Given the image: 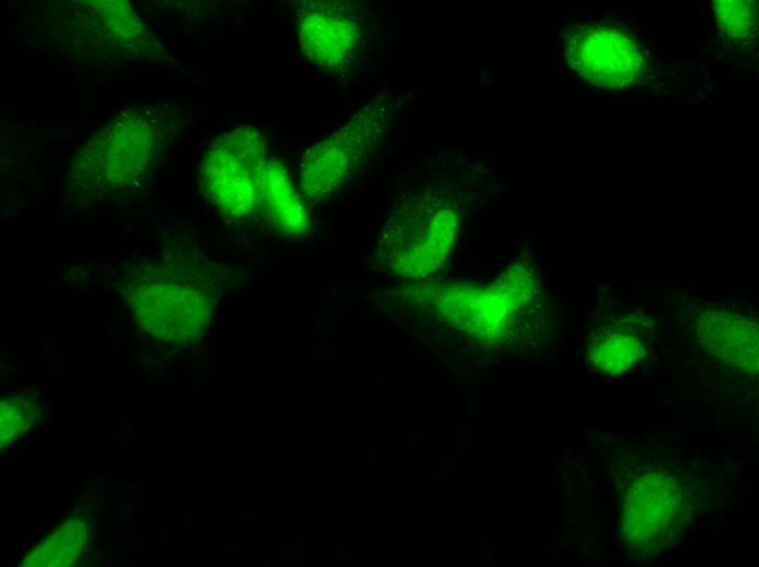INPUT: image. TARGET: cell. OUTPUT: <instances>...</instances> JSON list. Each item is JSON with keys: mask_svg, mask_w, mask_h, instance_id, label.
I'll return each instance as SVG.
<instances>
[{"mask_svg": "<svg viewBox=\"0 0 759 567\" xmlns=\"http://www.w3.org/2000/svg\"><path fill=\"white\" fill-rule=\"evenodd\" d=\"M221 284L213 266L177 256L136 267L126 278L124 292L142 330L162 341L183 343L206 328Z\"/></svg>", "mask_w": 759, "mask_h": 567, "instance_id": "6da1fadb", "label": "cell"}, {"mask_svg": "<svg viewBox=\"0 0 759 567\" xmlns=\"http://www.w3.org/2000/svg\"><path fill=\"white\" fill-rule=\"evenodd\" d=\"M459 225L455 203L445 195L419 193L395 205L384 226L378 255L402 277H419L449 254Z\"/></svg>", "mask_w": 759, "mask_h": 567, "instance_id": "7a4b0ae2", "label": "cell"}, {"mask_svg": "<svg viewBox=\"0 0 759 567\" xmlns=\"http://www.w3.org/2000/svg\"><path fill=\"white\" fill-rule=\"evenodd\" d=\"M267 160L266 142L253 126H239L213 140L200 174L208 203L229 219L256 213Z\"/></svg>", "mask_w": 759, "mask_h": 567, "instance_id": "3957f363", "label": "cell"}, {"mask_svg": "<svg viewBox=\"0 0 759 567\" xmlns=\"http://www.w3.org/2000/svg\"><path fill=\"white\" fill-rule=\"evenodd\" d=\"M694 484L667 466H644L623 496L622 530L627 546L649 556L667 544L694 508Z\"/></svg>", "mask_w": 759, "mask_h": 567, "instance_id": "277c9868", "label": "cell"}, {"mask_svg": "<svg viewBox=\"0 0 759 567\" xmlns=\"http://www.w3.org/2000/svg\"><path fill=\"white\" fill-rule=\"evenodd\" d=\"M387 123V108L371 102L332 135L309 147L299 166L304 197L321 201L338 191L382 142Z\"/></svg>", "mask_w": 759, "mask_h": 567, "instance_id": "5b68a950", "label": "cell"}, {"mask_svg": "<svg viewBox=\"0 0 759 567\" xmlns=\"http://www.w3.org/2000/svg\"><path fill=\"white\" fill-rule=\"evenodd\" d=\"M150 125L140 118H122L106 126L86 145L76 161L79 180L93 190L120 192L141 186L157 155Z\"/></svg>", "mask_w": 759, "mask_h": 567, "instance_id": "8992f818", "label": "cell"}, {"mask_svg": "<svg viewBox=\"0 0 759 567\" xmlns=\"http://www.w3.org/2000/svg\"><path fill=\"white\" fill-rule=\"evenodd\" d=\"M565 52L569 67L601 89L626 88L646 75L640 45L619 25L575 24L566 34Z\"/></svg>", "mask_w": 759, "mask_h": 567, "instance_id": "52a82bcc", "label": "cell"}, {"mask_svg": "<svg viewBox=\"0 0 759 567\" xmlns=\"http://www.w3.org/2000/svg\"><path fill=\"white\" fill-rule=\"evenodd\" d=\"M296 20L302 53L320 70H339L357 55L364 19L356 5L333 0L304 1Z\"/></svg>", "mask_w": 759, "mask_h": 567, "instance_id": "ba28073f", "label": "cell"}, {"mask_svg": "<svg viewBox=\"0 0 759 567\" xmlns=\"http://www.w3.org/2000/svg\"><path fill=\"white\" fill-rule=\"evenodd\" d=\"M691 328L697 346L716 363L757 372L758 323L752 317L701 307L694 311Z\"/></svg>", "mask_w": 759, "mask_h": 567, "instance_id": "9c48e42d", "label": "cell"}, {"mask_svg": "<svg viewBox=\"0 0 759 567\" xmlns=\"http://www.w3.org/2000/svg\"><path fill=\"white\" fill-rule=\"evenodd\" d=\"M652 326V321L639 312L621 313L597 322L589 341L593 370L606 375L632 370L648 352Z\"/></svg>", "mask_w": 759, "mask_h": 567, "instance_id": "30bf717a", "label": "cell"}, {"mask_svg": "<svg viewBox=\"0 0 759 567\" xmlns=\"http://www.w3.org/2000/svg\"><path fill=\"white\" fill-rule=\"evenodd\" d=\"M260 208L267 224L278 233L302 237L311 229L308 209L277 158L267 160Z\"/></svg>", "mask_w": 759, "mask_h": 567, "instance_id": "8fae6325", "label": "cell"}, {"mask_svg": "<svg viewBox=\"0 0 759 567\" xmlns=\"http://www.w3.org/2000/svg\"><path fill=\"white\" fill-rule=\"evenodd\" d=\"M714 19L721 37L737 48L749 46L758 28V2L748 0L713 1Z\"/></svg>", "mask_w": 759, "mask_h": 567, "instance_id": "7c38bea8", "label": "cell"}, {"mask_svg": "<svg viewBox=\"0 0 759 567\" xmlns=\"http://www.w3.org/2000/svg\"><path fill=\"white\" fill-rule=\"evenodd\" d=\"M85 527L73 523L61 527L55 535L40 544L38 551L34 553L35 560L32 565L39 566H63L75 559L85 544Z\"/></svg>", "mask_w": 759, "mask_h": 567, "instance_id": "4fadbf2b", "label": "cell"}, {"mask_svg": "<svg viewBox=\"0 0 759 567\" xmlns=\"http://www.w3.org/2000/svg\"><path fill=\"white\" fill-rule=\"evenodd\" d=\"M36 405L28 396H13L1 402V431L13 424L7 439H14L35 417Z\"/></svg>", "mask_w": 759, "mask_h": 567, "instance_id": "5bb4252c", "label": "cell"}]
</instances>
